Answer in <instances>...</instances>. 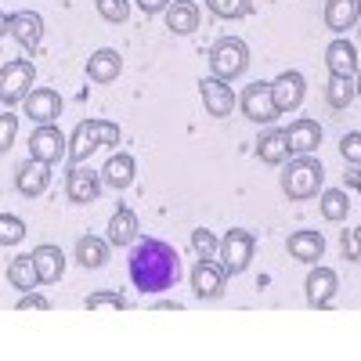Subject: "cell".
I'll return each instance as SVG.
<instances>
[{"label":"cell","instance_id":"obj_1","mask_svg":"<svg viewBox=\"0 0 361 361\" xmlns=\"http://www.w3.org/2000/svg\"><path fill=\"white\" fill-rule=\"evenodd\" d=\"M127 271H130L134 289H141L148 296H159V293L177 286L180 257L170 243H163V238H134L130 257H127Z\"/></svg>","mask_w":361,"mask_h":361},{"label":"cell","instance_id":"obj_2","mask_svg":"<svg viewBox=\"0 0 361 361\" xmlns=\"http://www.w3.org/2000/svg\"><path fill=\"white\" fill-rule=\"evenodd\" d=\"M325 185V166L314 156H293L282 170V192L296 202L314 199Z\"/></svg>","mask_w":361,"mask_h":361},{"label":"cell","instance_id":"obj_3","mask_svg":"<svg viewBox=\"0 0 361 361\" xmlns=\"http://www.w3.org/2000/svg\"><path fill=\"white\" fill-rule=\"evenodd\" d=\"M206 58H209V76H217L224 83H235L250 69V47L238 37H221L214 47H209Z\"/></svg>","mask_w":361,"mask_h":361},{"label":"cell","instance_id":"obj_4","mask_svg":"<svg viewBox=\"0 0 361 361\" xmlns=\"http://www.w3.org/2000/svg\"><path fill=\"white\" fill-rule=\"evenodd\" d=\"M253 253H257V235L246 228H231L217 243V257H221V267L228 275H243L253 260Z\"/></svg>","mask_w":361,"mask_h":361},{"label":"cell","instance_id":"obj_5","mask_svg":"<svg viewBox=\"0 0 361 361\" xmlns=\"http://www.w3.org/2000/svg\"><path fill=\"white\" fill-rule=\"evenodd\" d=\"M33 80H37V69H33L29 58H11V62H4V66H0V102H4V105L25 102Z\"/></svg>","mask_w":361,"mask_h":361},{"label":"cell","instance_id":"obj_6","mask_svg":"<svg viewBox=\"0 0 361 361\" xmlns=\"http://www.w3.org/2000/svg\"><path fill=\"white\" fill-rule=\"evenodd\" d=\"M238 109H243V116L250 119V123H275V119L282 116L279 109H275V98H271V83L267 80H257V83H250V87H243V94H238V102H235Z\"/></svg>","mask_w":361,"mask_h":361},{"label":"cell","instance_id":"obj_7","mask_svg":"<svg viewBox=\"0 0 361 361\" xmlns=\"http://www.w3.org/2000/svg\"><path fill=\"white\" fill-rule=\"evenodd\" d=\"M66 148H69V137L58 130L54 123H44V127H37L33 134H29V156L47 163V166L62 163L66 159Z\"/></svg>","mask_w":361,"mask_h":361},{"label":"cell","instance_id":"obj_8","mask_svg":"<svg viewBox=\"0 0 361 361\" xmlns=\"http://www.w3.org/2000/svg\"><path fill=\"white\" fill-rule=\"evenodd\" d=\"M271 98H275V109L279 112H296L300 105H304V98H307L304 73H296V69L279 73L275 80H271Z\"/></svg>","mask_w":361,"mask_h":361},{"label":"cell","instance_id":"obj_9","mask_svg":"<svg viewBox=\"0 0 361 361\" xmlns=\"http://www.w3.org/2000/svg\"><path fill=\"white\" fill-rule=\"evenodd\" d=\"M336 289H340V275H336V271L325 267V264H311L307 282H304L307 307H314V311L329 307V304H333V296H336Z\"/></svg>","mask_w":361,"mask_h":361},{"label":"cell","instance_id":"obj_10","mask_svg":"<svg viewBox=\"0 0 361 361\" xmlns=\"http://www.w3.org/2000/svg\"><path fill=\"white\" fill-rule=\"evenodd\" d=\"M192 293L199 300H217L224 296V286H228V271L217 264V260H195L192 267Z\"/></svg>","mask_w":361,"mask_h":361},{"label":"cell","instance_id":"obj_11","mask_svg":"<svg viewBox=\"0 0 361 361\" xmlns=\"http://www.w3.org/2000/svg\"><path fill=\"white\" fill-rule=\"evenodd\" d=\"M66 195H69V202H80V206L98 202V195H102V173L90 170V166L73 163L69 173H66Z\"/></svg>","mask_w":361,"mask_h":361},{"label":"cell","instance_id":"obj_12","mask_svg":"<svg viewBox=\"0 0 361 361\" xmlns=\"http://www.w3.org/2000/svg\"><path fill=\"white\" fill-rule=\"evenodd\" d=\"M8 37H15V44L22 51H37L44 40V18L37 11H15L8 15Z\"/></svg>","mask_w":361,"mask_h":361},{"label":"cell","instance_id":"obj_13","mask_svg":"<svg viewBox=\"0 0 361 361\" xmlns=\"http://www.w3.org/2000/svg\"><path fill=\"white\" fill-rule=\"evenodd\" d=\"M22 105H25V116L33 119L37 127L54 123V119L62 116V98H58V90H51V87H37V90H29Z\"/></svg>","mask_w":361,"mask_h":361},{"label":"cell","instance_id":"obj_14","mask_svg":"<svg viewBox=\"0 0 361 361\" xmlns=\"http://www.w3.org/2000/svg\"><path fill=\"white\" fill-rule=\"evenodd\" d=\"M47 185H51V166H47V163H40V159H33V156H29L25 163H18V170H15V188H18V195L37 199V195L47 192Z\"/></svg>","mask_w":361,"mask_h":361},{"label":"cell","instance_id":"obj_15","mask_svg":"<svg viewBox=\"0 0 361 361\" xmlns=\"http://www.w3.org/2000/svg\"><path fill=\"white\" fill-rule=\"evenodd\" d=\"M199 94H202V105H206V112L209 116H217V119H224V116H231V109H235V90H231V83H224V80H217V76H206V80H199Z\"/></svg>","mask_w":361,"mask_h":361},{"label":"cell","instance_id":"obj_16","mask_svg":"<svg viewBox=\"0 0 361 361\" xmlns=\"http://www.w3.org/2000/svg\"><path fill=\"white\" fill-rule=\"evenodd\" d=\"M98 123H102V119H83V123H76V130H73V137H69V148H66L69 163H83V159H90V156L102 148V130H98Z\"/></svg>","mask_w":361,"mask_h":361},{"label":"cell","instance_id":"obj_17","mask_svg":"<svg viewBox=\"0 0 361 361\" xmlns=\"http://www.w3.org/2000/svg\"><path fill=\"white\" fill-rule=\"evenodd\" d=\"M98 173H102V185H105V188L127 192V188L134 185V177H137V163H134L130 152H116V156H109V163H105Z\"/></svg>","mask_w":361,"mask_h":361},{"label":"cell","instance_id":"obj_18","mask_svg":"<svg viewBox=\"0 0 361 361\" xmlns=\"http://www.w3.org/2000/svg\"><path fill=\"white\" fill-rule=\"evenodd\" d=\"M29 260H33V267H37L40 286H54L58 279L66 275V253L58 246H51V243H40L33 253H29Z\"/></svg>","mask_w":361,"mask_h":361},{"label":"cell","instance_id":"obj_19","mask_svg":"<svg viewBox=\"0 0 361 361\" xmlns=\"http://www.w3.org/2000/svg\"><path fill=\"white\" fill-rule=\"evenodd\" d=\"M286 141H289V152L293 156H311L314 148L322 145V123L318 119H296V123L286 130Z\"/></svg>","mask_w":361,"mask_h":361},{"label":"cell","instance_id":"obj_20","mask_svg":"<svg viewBox=\"0 0 361 361\" xmlns=\"http://www.w3.org/2000/svg\"><path fill=\"white\" fill-rule=\"evenodd\" d=\"M325 69L329 76H357V47L343 37H336L325 47Z\"/></svg>","mask_w":361,"mask_h":361},{"label":"cell","instance_id":"obj_21","mask_svg":"<svg viewBox=\"0 0 361 361\" xmlns=\"http://www.w3.org/2000/svg\"><path fill=\"white\" fill-rule=\"evenodd\" d=\"M286 250H289V257H293V260L318 264V260L325 257V238H322V231H311V228H304V231H293V235H289Z\"/></svg>","mask_w":361,"mask_h":361},{"label":"cell","instance_id":"obj_22","mask_svg":"<svg viewBox=\"0 0 361 361\" xmlns=\"http://www.w3.org/2000/svg\"><path fill=\"white\" fill-rule=\"evenodd\" d=\"M119 73H123V58H119V51H112V47H98L87 58V80L90 83H112Z\"/></svg>","mask_w":361,"mask_h":361},{"label":"cell","instance_id":"obj_23","mask_svg":"<svg viewBox=\"0 0 361 361\" xmlns=\"http://www.w3.org/2000/svg\"><path fill=\"white\" fill-rule=\"evenodd\" d=\"M199 22H202V15H199L195 0H170V8H166V29L170 33L188 37L199 29Z\"/></svg>","mask_w":361,"mask_h":361},{"label":"cell","instance_id":"obj_24","mask_svg":"<svg viewBox=\"0 0 361 361\" xmlns=\"http://www.w3.org/2000/svg\"><path fill=\"white\" fill-rule=\"evenodd\" d=\"M357 15H361L357 0H325V29H333V33H347V29H354Z\"/></svg>","mask_w":361,"mask_h":361},{"label":"cell","instance_id":"obj_25","mask_svg":"<svg viewBox=\"0 0 361 361\" xmlns=\"http://www.w3.org/2000/svg\"><path fill=\"white\" fill-rule=\"evenodd\" d=\"M141 224H137V214L130 206H119L112 221H109V246H130L134 238H137Z\"/></svg>","mask_w":361,"mask_h":361},{"label":"cell","instance_id":"obj_26","mask_svg":"<svg viewBox=\"0 0 361 361\" xmlns=\"http://www.w3.org/2000/svg\"><path fill=\"white\" fill-rule=\"evenodd\" d=\"M257 159L267 163V166H282V163L289 159L286 130H267V134H260V141H257Z\"/></svg>","mask_w":361,"mask_h":361},{"label":"cell","instance_id":"obj_27","mask_svg":"<svg viewBox=\"0 0 361 361\" xmlns=\"http://www.w3.org/2000/svg\"><path fill=\"white\" fill-rule=\"evenodd\" d=\"M76 260H80V267H105L109 264V243L105 238H98V235H80L76 238Z\"/></svg>","mask_w":361,"mask_h":361},{"label":"cell","instance_id":"obj_28","mask_svg":"<svg viewBox=\"0 0 361 361\" xmlns=\"http://www.w3.org/2000/svg\"><path fill=\"white\" fill-rule=\"evenodd\" d=\"M354 98H357L354 76H329V83H325V102H329V105L343 112V109L354 105Z\"/></svg>","mask_w":361,"mask_h":361},{"label":"cell","instance_id":"obj_29","mask_svg":"<svg viewBox=\"0 0 361 361\" xmlns=\"http://www.w3.org/2000/svg\"><path fill=\"white\" fill-rule=\"evenodd\" d=\"M322 199H318V206H322V217L325 221H333V224H340V221H347V214H350V199H347V192H340V188H325V192H318Z\"/></svg>","mask_w":361,"mask_h":361},{"label":"cell","instance_id":"obj_30","mask_svg":"<svg viewBox=\"0 0 361 361\" xmlns=\"http://www.w3.org/2000/svg\"><path fill=\"white\" fill-rule=\"evenodd\" d=\"M8 282H11L15 289H22V293H29V289L40 286L37 267H33V260H29V253H25V257H15V260L8 264Z\"/></svg>","mask_w":361,"mask_h":361},{"label":"cell","instance_id":"obj_31","mask_svg":"<svg viewBox=\"0 0 361 361\" xmlns=\"http://www.w3.org/2000/svg\"><path fill=\"white\" fill-rule=\"evenodd\" d=\"M206 8L217 18H246L253 11V0H206Z\"/></svg>","mask_w":361,"mask_h":361},{"label":"cell","instance_id":"obj_32","mask_svg":"<svg viewBox=\"0 0 361 361\" xmlns=\"http://www.w3.org/2000/svg\"><path fill=\"white\" fill-rule=\"evenodd\" d=\"M25 221L15 217V214H0V246H18L25 238Z\"/></svg>","mask_w":361,"mask_h":361},{"label":"cell","instance_id":"obj_33","mask_svg":"<svg viewBox=\"0 0 361 361\" xmlns=\"http://www.w3.org/2000/svg\"><path fill=\"white\" fill-rule=\"evenodd\" d=\"M217 243H221V238L214 231H206V228H195L192 231V253L199 260H217Z\"/></svg>","mask_w":361,"mask_h":361},{"label":"cell","instance_id":"obj_34","mask_svg":"<svg viewBox=\"0 0 361 361\" xmlns=\"http://www.w3.org/2000/svg\"><path fill=\"white\" fill-rule=\"evenodd\" d=\"M94 8L105 22L119 25V22H127L130 18V0H94Z\"/></svg>","mask_w":361,"mask_h":361},{"label":"cell","instance_id":"obj_35","mask_svg":"<svg viewBox=\"0 0 361 361\" xmlns=\"http://www.w3.org/2000/svg\"><path fill=\"white\" fill-rule=\"evenodd\" d=\"M127 300L119 293H90L87 296V311H123Z\"/></svg>","mask_w":361,"mask_h":361},{"label":"cell","instance_id":"obj_36","mask_svg":"<svg viewBox=\"0 0 361 361\" xmlns=\"http://www.w3.org/2000/svg\"><path fill=\"white\" fill-rule=\"evenodd\" d=\"M18 137V116L15 112H0V156L8 152Z\"/></svg>","mask_w":361,"mask_h":361},{"label":"cell","instance_id":"obj_37","mask_svg":"<svg viewBox=\"0 0 361 361\" xmlns=\"http://www.w3.org/2000/svg\"><path fill=\"white\" fill-rule=\"evenodd\" d=\"M340 152H343V159H347L350 166L361 163V134H357V130H350V134L340 141Z\"/></svg>","mask_w":361,"mask_h":361},{"label":"cell","instance_id":"obj_38","mask_svg":"<svg viewBox=\"0 0 361 361\" xmlns=\"http://www.w3.org/2000/svg\"><path fill=\"white\" fill-rule=\"evenodd\" d=\"M47 307H51V300L40 296V293H33V289L18 296V311H47Z\"/></svg>","mask_w":361,"mask_h":361},{"label":"cell","instance_id":"obj_39","mask_svg":"<svg viewBox=\"0 0 361 361\" xmlns=\"http://www.w3.org/2000/svg\"><path fill=\"white\" fill-rule=\"evenodd\" d=\"M98 130H102V145H119V137H123V130H119L116 123H109V119H102Z\"/></svg>","mask_w":361,"mask_h":361},{"label":"cell","instance_id":"obj_40","mask_svg":"<svg viewBox=\"0 0 361 361\" xmlns=\"http://www.w3.org/2000/svg\"><path fill=\"white\" fill-rule=\"evenodd\" d=\"M343 253H347V260L357 264V231H343Z\"/></svg>","mask_w":361,"mask_h":361},{"label":"cell","instance_id":"obj_41","mask_svg":"<svg viewBox=\"0 0 361 361\" xmlns=\"http://www.w3.org/2000/svg\"><path fill=\"white\" fill-rule=\"evenodd\" d=\"M137 8H141L145 15H159V11L170 8V0H137Z\"/></svg>","mask_w":361,"mask_h":361},{"label":"cell","instance_id":"obj_42","mask_svg":"<svg viewBox=\"0 0 361 361\" xmlns=\"http://www.w3.org/2000/svg\"><path fill=\"white\" fill-rule=\"evenodd\" d=\"M4 37H8V15L0 11V40H4Z\"/></svg>","mask_w":361,"mask_h":361}]
</instances>
